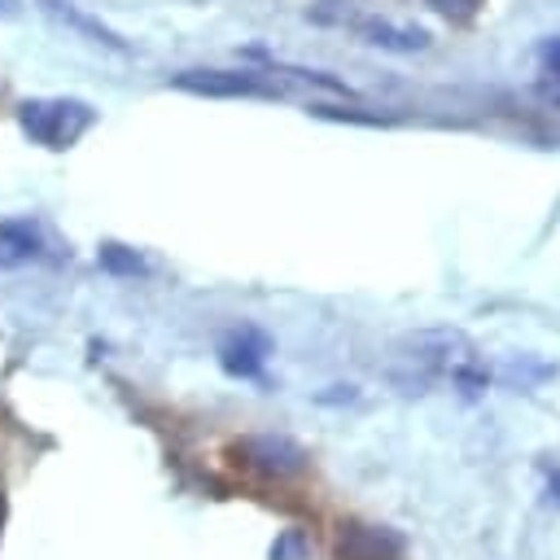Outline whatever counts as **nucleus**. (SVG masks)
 Returning a JSON list of instances; mask_svg holds the SVG:
<instances>
[{"mask_svg":"<svg viewBox=\"0 0 560 560\" xmlns=\"http://www.w3.org/2000/svg\"><path fill=\"white\" fill-rule=\"evenodd\" d=\"M18 122H22V131L35 144H44V149H70L96 122V109L88 101H74V96H35V101H22L18 105Z\"/></svg>","mask_w":560,"mask_h":560,"instance_id":"obj_1","label":"nucleus"},{"mask_svg":"<svg viewBox=\"0 0 560 560\" xmlns=\"http://www.w3.org/2000/svg\"><path fill=\"white\" fill-rule=\"evenodd\" d=\"M44 9H48V13H52L61 26L79 31L83 39H92V44H105V48H114V52H127V44H122V39H118L109 26H101L96 18H88V13H83V9H74L70 0H44Z\"/></svg>","mask_w":560,"mask_h":560,"instance_id":"obj_6","label":"nucleus"},{"mask_svg":"<svg viewBox=\"0 0 560 560\" xmlns=\"http://www.w3.org/2000/svg\"><path fill=\"white\" fill-rule=\"evenodd\" d=\"M96 262H101L109 276H144V271H149V262H144L136 249L114 245V241H105V245L96 249Z\"/></svg>","mask_w":560,"mask_h":560,"instance_id":"obj_8","label":"nucleus"},{"mask_svg":"<svg viewBox=\"0 0 560 560\" xmlns=\"http://www.w3.org/2000/svg\"><path fill=\"white\" fill-rule=\"evenodd\" d=\"M9 13H18V0H0V18H9Z\"/></svg>","mask_w":560,"mask_h":560,"instance_id":"obj_11","label":"nucleus"},{"mask_svg":"<svg viewBox=\"0 0 560 560\" xmlns=\"http://www.w3.org/2000/svg\"><path fill=\"white\" fill-rule=\"evenodd\" d=\"M171 88L192 96H276V88L254 70H179L171 74Z\"/></svg>","mask_w":560,"mask_h":560,"instance_id":"obj_3","label":"nucleus"},{"mask_svg":"<svg viewBox=\"0 0 560 560\" xmlns=\"http://www.w3.org/2000/svg\"><path fill=\"white\" fill-rule=\"evenodd\" d=\"M236 455L267 477H293L306 468V451L284 433H249L236 442Z\"/></svg>","mask_w":560,"mask_h":560,"instance_id":"obj_2","label":"nucleus"},{"mask_svg":"<svg viewBox=\"0 0 560 560\" xmlns=\"http://www.w3.org/2000/svg\"><path fill=\"white\" fill-rule=\"evenodd\" d=\"M433 13H442V18H451V22H468V18H477V9H481V0H424Z\"/></svg>","mask_w":560,"mask_h":560,"instance_id":"obj_9","label":"nucleus"},{"mask_svg":"<svg viewBox=\"0 0 560 560\" xmlns=\"http://www.w3.org/2000/svg\"><path fill=\"white\" fill-rule=\"evenodd\" d=\"M302 556V534H284L276 547H271V560H298Z\"/></svg>","mask_w":560,"mask_h":560,"instance_id":"obj_10","label":"nucleus"},{"mask_svg":"<svg viewBox=\"0 0 560 560\" xmlns=\"http://www.w3.org/2000/svg\"><path fill=\"white\" fill-rule=\"evenodd\" d=\"M267 350H271V346H267V337H262L258 328L241 324V328H232V332L219 341V363H223V372H228V376L254 381V376L262 372Z\"/></svg>","mask_w":560,"mask_h":560,"instance_id":"obj_4","label":"nucleus"},{"mask_svg":"<svg viewBox=\"0 0 560 560\" xmlns=\"http://www.w3.org/2000/svg\"><path fill=\"white\" fill-rule=\"evenodd\" d=\"M547 494H551V499H556V503H560V477H556V481H551V486H547Z\"/></svg>","mask_w":560,"mask_h":560,"instance_id":"obj_12","label":"nucleus"},{"mask_svg":"<svg viewBox=\"0 0 560 560\" xmlns=\"http://www.w3.org/2000/svg\"><path fill=\"white\" fill-rule=\"evenodd\" d=\"M363 44L385 48V52H420L429 44V35L420 26H394V22H359Z\"/></svg>","mask_w":560,"mask_h":560,"instance_id":"obj_5","label":"nucleus"},{"mask_svg":"<svg viewBox=\"0 0 560 560\" xmlns=\"http://www.w3.org/2000/svg\"><path fill=\"white\" fill-rule=\"evenodd\" d=\"M0 245L9 249L0 258H39V249H44L35 223H26V219L22 223H0Z\"/></svg>","mask_w":560,"mask_h":560,"instance_id":"obj_7","label":"nucleus"}]
</instances>
